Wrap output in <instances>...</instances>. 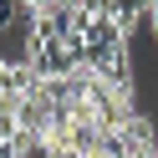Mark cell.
Here are the masks:
<instances>
[{
	"label": "cell",
	"instance_id": "1",
	"mask_svg": "<svg viewBox=\"0 0 158 158\" xmlns=\"http://www.w3.org/2000/svg\"><path fill=\"white\" fill-rule=\"evenodd\" d=\"M143 21L153 26V41H158V0H153V5H148V15H143Z\"/></svg>",
	"mask_w": 158,
	"mask_h": 158
}]
</instances>
